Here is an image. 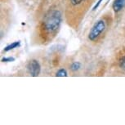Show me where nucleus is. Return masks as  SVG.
I'll return each instance as SVG.
<instances>
[{
    "label": "nucleus",
    "mask_w": 125,
    "mask_h": 125,
    "mask_svg": "<svg viewBox=\"0 0 125 125\" xmlns=\"http://www.w3.org/2000/svg\"><path fill=\"white\" fill-rule=\"evenodd\" d=\"M80 68H81V63L79 62V61H75V62L72 63V65H70V70L74 72L79 70Z\"/></svg>",
    "instance_id": "423d86ee"
},
{
    "label": "nucleus",
    "mask_w": 125,
    "mask_h": 125,
    "mask_svg": "<svg viewBox=\"0 0 125 125\" xmlns=\"http://www.w3.org/2000/svg\"><path fill=\"white\" fill-rule=\"evenodd\" d=\"M125 0H115L113 3V9L115 12H119L124 8Z\"/></svg>",
    "instance_id": "20e7f679"
},
{
    "label": "nucleus",
    "mask_w": 125,
    "mask_h": 125,
    "mask_svg": "<svg viewBox=\"0 0 125 125\" xmlns=\"http://www.w3.org/2000/svg\"><path fill=\"white\" fill-rule=\"evenodd\" d=\"M119 65L120 69L123 70H124V71H125V55L121 56V57L119 58Z\"/></svg>",
    "instance_id": "0eeeda50"
},
{
    "label": "nucleus",
    "mask_w": 125,
    "mask_h": 125,
    "mask_svg": "<svg viewBox=\"0 0 125 125\" xmlns=\"http://www.w3.org/2000/svg\"><path fill=\"white\" fill-rule=\"evenodd\" d=\"M14 61H15V58L11 57V56H9V57H3V58H2V60H1L2 62H12Z\"/></svg>",
    "instance_id": "1a4fd4ad"
},
{
    "label": "nucleus",
    "mask_w": 125,
    "mask_h": 125,
    "mask_svg": "<svg viewBox=\"0 0 125 125\" xmlns=\"http://www.w3.org/2000/svg\"><path fill=\"white\" fill-rule=\"evenodd\" d=\"M70 3L71 5L73 6H77V5H79L80 3L83 2V0H70Z\"/></svg>",
    "instance_id": "9d476101"
},
{
    "label": "nucleus",
    "mask_w": 125,
    "mask_h": 125,
    "mask_svg": "<svg viewBox=\"0 0 125 125\" xmlns=\"http://www.w3.org/2000/svg\"><path fill=\"white\" fill-rule=\"evenodd\" d=\"M67 75V71L65 69H60L56 74V77H66Z\"/></svg>",
    "instance_id": "6e6552de"
},
{
    "label": "nucleus",
    "mask_w": 125,
    "mask_h": 125,
    "mask_svg": "<svg viewBox=\"0 0 125 125\" xmlns=\"http://www.w3.org/2000/svg\"><path fill=\"white\" fill-rule=\"evenodd\" d=\"M102 1H103V0H98V1H97V3H96L95 4V6L93 7V11H96V9H97V8H99V6L101 5V3H102Z\"/></svg>",
    "instance_id": "9b49d317"
},
{
    "label": "nucleus",
    "mask_w": 125,
    "mask_h": 125,
    "mask_svg": "<svg viewBox=\"0 0 125 125\" xmlns=\"http://www.w3.org/2000/svg\"><path fill=\"white\" fill-rule=\"evenodd\" d=\"M61 21H62V15L60 11L56 9L49 11L44 16L42 29L47 34H53L60 29Z\"/></svg>",
    "instance_id": "f257e3e1"
},
{
    "label": "nucleus",
    "mask_w": 125,
    "mask_h": 125,
    "mask_svg": "<svg viewBox=\"0 0 125 125\" xmlns=\"http://www.w3.org/2000/svg\"><path fill=\"white\" fill-rule=\"evenodd\" d=\"M27 70L32 76H39L41 72V66H40L39 62L37 60H31L27 65Z\"/></svg>",
    "instance_id": "7ed1b4c3"
},
{
    "label": "nucleus",
    "mask_w": 125,
    "mask_h": 125,
    "mask_svg": "<svg viewBox=\"0 0 125 125\" xmlns=\"http://www.w3.org/2000/svg\"><path fill=\"white\" fill-rule=\"evenodd\" d=\"M21 46V42L20 41H16V42H13V43H11V44H9L7 47H5L3 49V52H9L11 50H12V49H15L16 48H18V47Z\"/></svg>",
    "instance_id": "39448f33"
},
{
    "label": "nucleus",
    "mask_w": 125,
    "mask_h": 125,
    "mask_svg": "<svg viewBox=\"0 0 125 125\" xmlns=\"http://www.w3.org/2000/svg\"><path fill=\"white\" fill-rule=\"evenodd\" d=\"M105 30V23L103 20H99L96 21L93 28L91 29L88 34V39L90 41H95L98 39V37L102 34V32Z\"/></svg>",
    "instance_id": "f03ea898"
}]
</instances>
